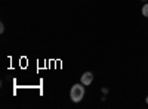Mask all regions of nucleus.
Instances as JSON below:
<instances>
[{"mask_svg":"<svg viewBox=\"0 0 148 109\" xmlns=\"http://www.w3.org/2000/svg\"><path fill=\"white\" fill-rule=\"evenodd\" d=\"M70 97L73 102L79 103L83 97H84V87L83 84H74V86L71 87V91H70Z\"/></svg>","mask_w":148,"mask_h":109,"instance_id":"nucleus-1","label":"nucleus"},{"mask_svg":"<svg viewBox=\"0 0 148 109\" xmlns=\"http://www.w3.org/2000/svg\"><path fill=\"white\" fill-rule=\"evenodd\" d=\"M92 81H93V74L90 71L84 72V74L82 75V84H83V86H90Z\"/></svg>","mask_w":148,"mask_h":109,"instance_id":"nucleus-2","label":"nucleus"},{"mask_svg":"<svg viewBox=\"0 0 148 109\" xmlns=\"http://www.w3.org/2000/svg\"><path fill=\"white\" fill-rule=\"evenodd\" d=\"M142 15H144L145 18H148V3H145V5L142 6Z\"/></svg>","mask_w":148,"mask_h":109,"instance_id":"nucleus-3","label":"nucleus"},{"mask_svg":"<svg viewBox=\"0 0 148 109\" xmlns=\"http://www.w3.org/2000/svg\"><path fill=\"white\" fill-rule=\"evenodd\" d=\"M0 31H2V32L5 31V25H3V24H0Z\"/></svg>","mask_w":148,"mask_h":109,"instance_id":"nucleus-4","label":"nucleus"},{"mask_svg":"<svg viewBox=\"0 0 148 109\" xmlns=\"http://www.w3.org/2000/svg\"><path fill=\"white\" fill-rule=\"evenodd\" d=\"M145 100H147V103H148V97H147V99H145Z\"/></svg>","mask_w":148,"mask_h":109,"instance_id":"nucleus-5","label":"nucleus"}]
</instances>
